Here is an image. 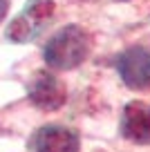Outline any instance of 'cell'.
Listing matches in <instances>:
<instances>
[{
	"mask_svg": "<svg viewBox=\"0 0 150 152\" xmlns=\"http://www.w3.org/2000/svg\"><path fill=\"white\" fill-rule=\"evenodd\" d=\"M90 38L76 25H67L45 45V63L54 69H72L88 58Z\"/></svg>",
	"mask_w": 150,
	"mask_h": 152,
	"instance_id": "1",
	"label": "cell"
},
{
	"mask_svg": "<svg viewBox=\"0 0 150 152\" xmlns=\"http://www.w3.org/2000/svg\"><path fill=\"white\" fill-rule=\"evenodd\" d=\"M117 69L123 83L132 90H148L150 87V52L143 47L126 49L117 58Z\"/></svg>",
	"mask_w": 150,
	"mask_h": 152,
	"instance_id": "2",
	"label": "cell"
},
{
	"mask_svg": "<svg viewBox=\"0 0 150 152\" xmlns=\"http://www.w3.org/2000/svg\"><path fill=\"white\" fill-rule=\"evenodd\" d=\"M52 14H54V2L52 0H32L27 11L11 20L9 29H7L9 40H14V43H25L29 38H34L36 31H38V27Z\"/></svg>",
	"mask_w": 150,
	"mask_h": 152,
	"instance_id": "3",
	"label": "cell"
},
{
	"mask_svg": "<svg viewBox=\"0 0 150 152\" xmlns=\"http://www.w3.org/2000/svg\"><path fill=\"white\" fill-rule=\"evenodd\" d=\"M29 101L43 112H52L58 110L65 103V87L56 76L38 72L29 83Z\"/></svg>",
	"mask_w": 150,
	"mask_h": 152,
	"instance_id": "4",
	"label": "cell"
},
{
	"mask_svg": "<svg viewBox=\"0 0 150 152\" xmlns=\"http://www.w3.org/2000/svg\"><path fill=\"white\" fill-rule=\"evenodd\" d=\"M121 134L128 141L150 143V105L146 103L126 105L121 121Z\"/></svg>",
	"mask_w": 150,
	"mask_h": 152,
	"instance_id": "5",
	"label": "cell"
},
{
	"mask_svg": "<svg viewBox=\"0 0 150 152\" xmlns=\"http://www.w3.org/2000/svg\"><path fill=\"white\" fill-rule=\"evenodd\" d=\"M36 152H79V137L61 125H47L36 134Z\"/></svg>",
	"mask_w": 150,
	"mask_h": 152,
	"instance_id": "6",
	"label": "cell"
},
{
	"mask_svg": "<svg viewBox=\"0 0 150 152\" xmlns=\"http://www.w3.org/2000/svg\"><path fill=\"white\" fill-rule=\"evenodd\" d=\"M7 7H9V0H0V23H2L5 16H7Z\"/></svg>",
	"mask_w": 150,
	"mask_h": 152,
	"instance_id": "7",
	"label": "cell"
}]
</instances>
